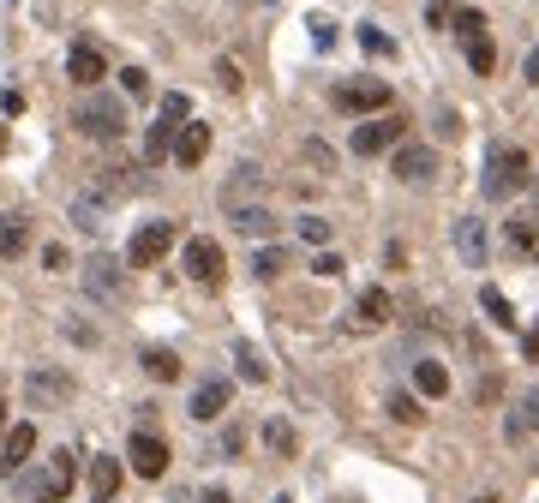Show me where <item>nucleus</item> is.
Instances as JSON below:
<instances>
[{"mask_svg":"<svg viewBox=\"0 0 539 503\" xmlns=\"http://www.w3.org/2000/svg\"><path fill=\"white\" fill-rule=\"evenodd\" d=\"M72 126L84 132V138H120L126 132V102L120 96H108V90H84L78 96V108H72Z\"/></svg>","mask_w":539,"mask_h":503,"instance_id":"nucleus-1","label":"nucleus"},{"mask_svg":"<svg viewBox=\"0 0 539 503\" xmlns=\"http://www.w3.org/2000/svg\"><path fill=\"white\" fill-rule=\"evenodd\" d=\"M186 114H192V102H186L180 90H168L156 126L144 132V156H150V162H168V156H174V144H180V132H186Z\"/></svg>","mask_w":539,"mask_h":503,"instance_id":"nucleus-2","label":"nucleus"},{"mask_svg":"<svg viewBox=\"0 0 539 503\" xmlns=\"http://www.w3.org/2000/svg\"><path fill=\"white\" fill-rule=\"evenodd\" d=\"M72 480H78V456L72 450H60L42 474H18V492L30 503H54V498H66L72 492Z\"/></svg>","mask_w":539,"mask_h":503,"instance_id":"nucleus-3","label":"nucleus"},{"mask_svg":"<svg viewBox=\"0 0 539 503\" xmlns=\"http://www.w3.org/2000/svg\"><path fill=\"white\" fill-rule=\"evenodd\" d=\"M522 186H528V150L498 144V150L486 156V198H516Z\"/></svg>","mask_w":539,"mask_h":503,"instance_id":"nucleus-4","label":"nucleus"},{"mask_svg":"<svg viewBox=\"0 0 539 503\" xmlns=\"http://www.w3.org/2000/svg\"><path fill=\"white\" fill-rule=\"evenodd\" d=\"M174 240H180V228H174V222H144V228L132 234V246H126L132 270H150V264H156V258L174 246Z\"/></svg>","mask_w":539,"mask_h":503,"instance_id":"nucleus-5","label":"nucleus"},{"mask_svg":"<svg viewBox=\"0 0 539 503\" xmlns=\"http://www.w3.org/2000/svg\"><path fill=\"white\" fill-rule=\"evenodd\" d=\"M186 276H192V282H204V288H216V282L228 276L222 246H216V240H204V234H198V240H186Z\"/></svg>","mask_w":539,"mask_h":503,"instance_id":"nucleus-6","label":"nucleus"},{"mask_svg":"<svg viewBox=\"0 0 539 503\" xmlns=\"http://www.w3.org/2000/svg\"><path fill=\"white\" fill-rule=\"evenodd\" d=\"M336 102H342L348 114H378V108H390V84H384V78H354V84L336 90Z\"/></svg>","mask_w":539,"mask_h":503,"instance_id":"nucleus-7","label":"nucleus"},{"mask_svg":"<svg viewBox=\"0 0 539 503\" xmlns=\"http://www.w3.org/2000/svg\"><path fill=\"white\" fill-rule=\"evenodd\" d=\"M402 126H408L402 114H372V120L354 132V156H378V150H390V144L402 138Z\"/></svg>","mask_w":539,"mask_h":503,"instance_id":"nucleus-8","label":"nucleus"},{"mask_svg":"<svg viewBox=\"0 0 539 503\" xmlns=\"http://www.w3.org/2000/svg\"><path fill=\"white\" fill-rule=\"evenodd\" d=\"M126 462H132L144 480H162V474H168V444H162L156 432H138V438L126 444Z\"/></svg>","mask_w":539,"mask_h":503,"instance_id":"nucleus-9","label":"nucleus"},{"mask_svg":"<svg viewBox=\"0 0 539 503\" xmlns=\"http://www.w3.org/2000/svg\"><path fill=\"white\" fill-rule=\"evenodd\" d=\"M30 450H36V426H12V432H6V444H0V474H6V480H18V474H24V462H30Z\"/></svg>","mask_w":539,"mask_h":503,"instance_id":"nucleus-10","label":"nucleus"},{"mask_svg":"<svg viewBox=\"0 0 539 503\" xmlns=\"http://www.w3.org/2000/svg\"><path fill=\"white\" fill-rule=\"evenodd\" d=\"M66 72H72V78H78L84 90H96V84L108 78V60H102V54H96L90 42H72V54H66Z\"/></svg>","mask_w":539,"mask_h":503,"instance_id":"nucleus-11","label":"nucleus"},{"mask_svg":"<svg viewBox=\"0 0 539 503\" xmlns=\"http://www.w3.org/2000/svg\"><path fill=\"white\" fill-rule=\"evenodd\" d=\"M432 174H438V156H432L426 144H402V150H396V180L420 186V180H432Z\"/></svg>","mask_w":539,"mask_h":503,"instance_id":"nucleus-12","label":"nucleus"},{"mask_svg":"<svg viewBox=\"0 0 539 503\" xmlns=\"http://www.w3.org/2000/svg\"><path fill=\"white\" fill-rule=\"evenodd\" d=\"M228 378H204L198 390H192V420H222V408H228Z\"/></svg>","mask_w":539,"mask_h":503,"instance_id":"nucleus-13","label":"nucleus"},{"mask_svg":"<svg viewBox=\"0 0 539 503\" xmlns=\"http://www.w3.org/2000/svg\"><path fill=\"white\" fill-rule=\"evenodd\" d=\"M210 156V126L204 120H186V132H180V144H174V162L180 168H198Z\"/></svg>","mask_w":539,"mask_h":503,"instance_id":"nucleus-14","label":"nucleus"},{"mask_svg":"<svg viewBox=\"0 0 539 503\" xmlns=\"http://www.w3.org/2000/svg\"><path fill=\"white\" fill-rule=\"evenodd\" d=\"M246 192H252V198L264 192V174H258L252 162H240V168H234V180H228V192H222V204H228V210H246Z\"/></svg>","mask_w":539,"mask_h":503,"instance_id":"nucleus-15","label":"nucleus"},{"mask_svg":"<svg viewBox=\"0 0 539 503\" xmlns=\"http://www.w3.org/2000/svg\"><path fill=\"white\" fill-rule=\"evenodd\" d=\"M84 288L96 294V300H114L126 282H120V264L114 258H90V276H84Z\"/></svg>","mask_w":539,"mask_h":503,"instance_id":"nucleus-16","label":"nucleus"},{"mask_svg":"<svg viewBox=\"0 0 539 503\" xmlns=\"http://www.w3.org/2000/svg\"><path fill=\"white\" fill-rule=\"evenodd\" d=\"M456 252L480 270V264H486V222H474V216H468V222H456Z\"/></svg>","mask_w":539,"mask_h":503,"instance_id":"nucleus-17","label":"nucleus"},{"mask_svg":"<svg viewBox=\"0 0 539 503\" xmlns=\"http://www.w3.org/2000/svg\"><path fill=\"white\" fill-rule=\"evenodd\" d=\"M390 312H396V306H390V294H384V288H366V294H360V306H354V318H360L366 330L390 324Z\"/></svg>","mask_w":539,"mask_h":503,"instance_id":"nucleus-18","label":"nucleus"},{"mask_svg":"<svg viewBox=\"0 0 539 503\" xmlns=\"http://www.w3.org/2000/svg\"><path fill=\"white\" fill-rule=\"evenodd\" d=\"M138 366H144L156 384H174V378H180V354H174V348H144Z\"/></svg>","mask_w":539,"mask_h":503,"instance_id":"nucleus-19","label":"nucleus"},{"mask_svg":"<svg viewBox=\"0 0 539 503\" xmlns=\"http://www.w3.org/2000/svg\"><path fill=\"white\" fill-rule=\"evenodd\" d=\"M234 228H240L246 240H264V234H276V216H270L264 204H246V210H234Z\"/></svg>","mask_w":539,"mask_h":503,"instance_id":"nucleus-20","label":"nucleus"},{"mask_svg":"<svg viewBox=\"0 0 539 503\" xmlns=\"http://www.w3.org/2000/svg\"><path fill=\"white\" fill-rule=\"evenodd\" d=\"M120 480H126V474H120V462H108V456H96V462H90V492H96L102 503L120 492Z\"/></svg>","mask_w":539,"mask_h":503,"instance_id":"nucleus-21","label":"nucleus"},{"mask_svg":"<svg viewBox=\"0 0 539 503\" xmlns=\"http://www.w3.org/2000/svg\"><path fill=\"white\" fill-rule=\"evenodd\" d=\"M30 246V222L24 216H0V258H18Z\"/></svg>","mask_w":539,"mask_h":503,"instance_id":"nucleus-22","label":"nucleus"},{"mask_svg":"<svg viewBox=\"0 0 539 503\" xmlns=\"http://www.w3.org/2000/svg\"><path fill=\"white\" fill-rule=\"evenodd\" d=\"M480 306H486V318H492L498 330H516V306H510V300H504V294H498L492 282L480 288Z\"/></svg>","mask_w":539,"mask_h":503,"instance_id":"nucleus-23","label":"nucleus"},{"mask_svg":"<svg viewBox=\"0 0 539 503\" xmlns=\"http://www.w3.org/2000/svg\"><path fill=\"white\" fill-rule=\"evenodd\" d=\"M234 366H240V378H246V384H270V366H264V354H258L252 342H240V348H234Z\"/></svg>","mask_w":539,"mask_h":503,"instance_id":"nucleus-24","label":"nucleus"},{"mask_svg":"<svg viewBox=\"0 0 539 503\" xmlns=\"http://www.w3.org/2000/svg\"><path fill=\"white\" fill-rule=\"evenodd\" d=\"M414 390H420V396H444V390H450V372H444L438 360H420V366H414Z\"/></svg>","mask_w":539,"mask_h":503,"instance_id":"nucleus-25","label":"nucleus"},{"mask_svg":"<svg viewBox=\"0 0 539 503\" xmlns=\"http://www.w3.org/2000/svg\"><path fill=\"white\" fill-rule=\"evenodd\" d=\"M504 234H510V246H516L522 258H539V222H534V216H516Z\"/></svg>","mask_w":539,"mask_h":503,"instance_id":"nucleus-26","label":"nucleus"},{"mask_svg":"<svg viewBox=\"0 0 539 503\" xmlns=\"http://www.w3.org/2000/svg\"><path fill=\"white\" fill-rule=\"evenodd\" d=\"M522 432H539V390H522V402H516V420H510V438H522Z\"/></svg>","mask_w":539,"mask_h":503,"instance_id":"nucleus-27","label":"nucleus"},{"mask_svg":"<svg viewBox=\"0 0 539 503\" xmlns=\"http://www.w3.org/2000/svg\"><path fill=\"white\" fill-rule=\"evenodd\" d=\"M282 270H288V252H282V246H264V252L252 258V276H258V282H276Z\"/></svg>","mask_w":539,"mask_h":503,"instance_id":"nucleus-28","label":"nucleus"},{"mask_svg":"<svg viewBox=\"0 0 539 503\" xmlns=\"http://www.w3.org/2000/svg\"><path fill=\"white\" fill-rule=\"evenodd\" d=\"M468 66H474L480 78H492V66H498V48H492V36H474V42H468Z\"/></svg>","mask_w":539,"mask_h":503,"instance_id":"nucleus-29","label":"nucleus"},{"mask_svg":"<svg viewBox=\"0 0 539 503\" xmlns=\"http://www.w3.org/2000/svg\"><path fill=\"white\" fill-rule=\"evenodd\" d=\"M264 444H270L276 456H294V450H300V438H294L288 420H270V426H264Z\"/></svg>","mask_w":539,"mask_h":503,"instance_id":"nucleus-30","label":"nucleus"},{"mask_svg":"<svg viewBox=\"0 0 539 503\" xmlns=\"http://www.w3.org/2000/svg\"><path fill=\"white\" fill-rule=\"evenodd\" d=\"M456 36H462V42L486 36V18H480V6H462V12H456Z\"/></svg>","mask_w":539,"mask_h":503,"instance_id":"nucleus-31","label":"nucleus"},{"mask_svg":"<svg viewBox=\"0 0 539 503\" xmlns=\"http://www.w3.org/2000/svg\"><path fill=\"white\" fill-rule=\"evenodd\" d=\"M462 6H468V0H432V6H426V24H432V30H444V24H456V12H462Z\"/></svg>","mask_w":539,"mask_h":503,"instance_id":"nucleus-32","label":"nucleus"},{"mask_svg":"<svg viewBox=\"0 0 539 503\" xmlns=\"http://www.w3.org/2000/svg\"><path fill=\"white\" fill-rule=\"evenodd\" d=\"M360 42H366V54H396V42H390L378 24H360Z\"/></svg>","mask_w":539,"mask_h":503,"instance_id":"nucleus-33","label":"nucleus"},{"mask_svg":"<svg viewBox=\"0 0 539 503\" xmlns=\"http://www.w3.org/2000/svg\"><path fill=\"white\" fill-rule=\"evenodd\" d=\"M216 84H222V90H228V96H240V84H246V78H240V66H234V60H228V54H222V60H216Z\"/></svg>","mask_w":539,"mask_h":503,"instance_id":"nucleus-34","label":"nucleus"},{"mask_svg":"<svg viewBox=\"0 0 539 503\" xmlns=\"http://www.w3.org/2000/svg\"><path fill=\"white\" fill-rule=\"evenodd\" d=\"M120 90H126V96H150V72H144V66H126V72H120Z\"/></svg>","mask_w":539,"mask_h":503,"instance_id":"nucleus-35","label":"nucleus"},{"mask_svg":"<svg viewBox=\"0 0 539 503\" xmlns=\"http://www.w3.org/2000/svg\"><path fill=\"white\" fill-rule=\"evenodd\" d=\"M72 222H78L84 234H102V210H96V204H84V198L72 204Z\"/></svg>","mask_w":539,"mask_h":503,"instance_id":"nucleus-36","label":"nucleus"},{"mask_svg":"<svg viewBox=\"0 0 539 503\" xmlns=\"http://www.w3.org/2000/svg\"><path fill=\"white\" fill-rule=\"evenodd\" d=\"M390 414H396V420H402V426H420V420H426V414H420V402H414V396H390Z\"/></svg>","mask_w":539,"mask_h":503,"instance_id":"nucleus-37","label":"nucleus"},{"mask_svg":"<svg viewBox=\"0 0 539 503\" xmlns=\"http://www.w3.org/2000/svg\"><path fill=\"white\" fill-rule=\"evenodd\" d=\"M300 240H312V246H330V222H324V216H306V222H300Z\"/></svg>","mask_w":539,"mask_h":503,"instance_id":"nucleus-38","label":"nucleus"},{"mask_svg":"<svg viewBox=\"0 0 539 503\" xmlns=\"http://www.w3.org/2000/svg\"><path fill=\"white\" fill-rule=\"evenodd\" d=\"M30 390H36V396H60V402L72 396V384H66V378H30Z\"/></svg>","mask_w":539,"mask_h":503,"instance_id":"nucleus-39","label":"nucleus"},{"mask_svg":"<svg viewBox=\"0 0 539 503\" xmlns=\"http://www.w3.org/2000/svg\"><path fill=\"white\" fill-rule=\"evenodd\" d=\"M312 42H318V48H330V42H336V24H330L324 12H312Z\"/></svg>","mask_w":539,"mask_h":503,"instance_id":"nucleus-40","label":"nucleus"},{"mask_svg":"<svg viewBox=\"0 0 539 503\" xmlns=\"http://www.w3.org/2000/svg\"><path fill=\"white\" fill-rule=\"evenodd\" d=\"M438 132H444V138H456V132H462V120H456V108H438Z\"/></svg>","mask_w":539,"mask_h":503,"instance_id":"nucleus-41","label":"nucleus"},{"mask_svg":"<svg viewBox=\"0 0 539 503\" xmlns=\"http://www.w3.org/2000/svg\"><path fill=\"white\" fill-rule=\"evenodd\" d=\"M42 264H48V270H72V258H66V246H48V252H42Z\"/></svg>","mask_w":539,"mask_h":503,"instance_id":"nucleus-42","label":"nucleus"},{"mask_svg":"<svg viewBox=\"0 0 539 503\" xmlns=\"http://www.w3.org/2000/svg\"><path fill=\"white\" fill-rule=\"evenodd\" d=\"M312 270H318V276H342V258H336V252H324V258H318Z\"/></svg>","mask_w":539,"mask_h":503,"instance_id":"nucleus-43","label":"nucleus"},{"mask_svg":"<svg viewBox=\"0 0 539 503\" xmlns=\"http://www.w3.org/2000/svg\"><path fill=\"white\" fill-rule=\"evenodd\" d=\"M528 84H539V48L528 54Z\"/></svg>","mask_w":539,"mask_h":503,"instance_id":"nucleus-44","label":"nucleus"},{"mask_svg":"<svg viewBox=\"0 0 539 503\" xmlns=\"http://www.w3.org/2000/svg\"><path fill=\"white\" fill-rule=\"evenodd\" d=\"M204 503H234L228 492H204Z\"/></svg>","mask_w":539,"mask_h":503,"instance_id":"nucleus-45","label":"nucleus"},{"mask_svg":"<svg viewBox=\"0 0 539 503\" xmlns=\"http://www.w3.org/2000/svg\"><path fill=\"white\" fill-rule=\"evenodd\" d=\"M0 444H6V408H0Z\"/></svg>","mask_w":539,"mask_h":503,"instance_id":"nucleus-46","label":"nucleus"},{"mask_svg":"<svg viewBox=\"0 0 539 503\" xmlns=\"http://www.w3.org/2000/svg\"><path fill=\"white\" fill-rule=\"evenodd\" d=\"M0 156H6V126H0Z\"/></svg>","mask_w":539,"mask_h":503,"instance_id":"nucleus-47","label":"nucleus"},{"mask_svg":"<svg viewBox=\"0 0 539 503\" xmlns=\"http://www.w3.org/2000/svg\"><path fill=\"white\" fill-rule=\"evenodd\" d=\"M480 503H492V498H480Z\"/></svg>","mask_w":539,"mask_h":503,"instance_id":"nucleus-48","label":"nucleus"},{"mask_svg":"<svg viewBox=\"0 0 539 503\" xmlns=\"http://www.w3.org/2000/svg\"><path fill=\"white\" fill-rule=\"evenodd\" d=\"M276 503H288V498H276Z\"/></svg>","mask_w":539,"mask_h":503,"instance_id":"nucleus-49","label":"nucleus"}]
</instances>
